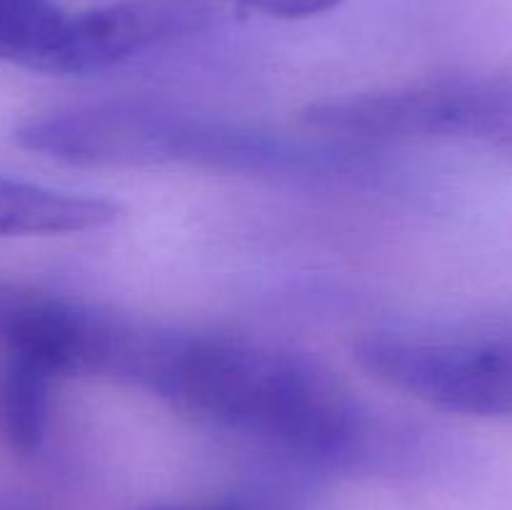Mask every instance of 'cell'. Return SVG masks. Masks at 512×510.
I'll return each instance as SVG.
<instances>
[{
    "instance_id": "cell-4",
    "label": "cell",
    "mask_w": 512,
    "mask_h": 510,
    "mask_svg": "<svg viewBox=\"0 0 512 510\" xmlns=\"http://www.w3.org/2000/svg\"><path fill=\"white\" fill-rule=\"evenodd\" d=\"M500 93L483 85L433 83L310 105L315 130L350 138H445L485 133L503 118Z\"/></svg>"
},
{
    "instance_id": "cell-7",
    "label": "cell",
    "mask_w": 512,
    "mask_h": 510,
    "mask_svg": "<svg viewBox=\"0 0 512 510\" xmlns=\"http://www.w3.org/2000/svg\"><path fill=\"white\" fill-rule=\"evenodd\" d=\"M70 18L50 0H0V60L65 75Z\"/></svg>"
},
{
    "instance_id": "cell-5",
    "label": "cell",
    "mask_w": 512,
    "mask_h": 510,
    "mask_svg": "<svg viewBox=\"0 0 512 510\" xmlns=\"http://www.w3.org/2000/svg\"><path fill=\"white\" fill-rule=\"evenodd\" d=\"M210 10L190 0H133L85 10L70 18L65 75L105 70L153 45L198 33Z\"/></svg>"
},
{
    "instance_id": "cell-3",
    "label": "cell",
    "mask_w": 512,
    "mask_h": 510,
    "mask_svg": "<svg viewBox=\"0 0 512 510\" xmlns=\"http://www.w3.org/2000/svg\"><path fill=\"white\" fill-rule=\"evenodd\" d=\"M355 358L383 383L440 410L478 418L512 415L510 340H430L370 335Z\"/></svg>"
},
{
    "instance_id": "cell-1",
    "label": "cell",
    "mask_w": 512,
    "mask_h": 510,
    "mask_svg": "<svg viewBox=\"0 0 512 510\" xmlns=\"http://www.w3.org/2000/svg\"><path fill=\"white\" fill-rule=\"evenodd\" d=\"M138 385L195 418L300 450L338 448L355 425L348 393L323 365L238 340L153 330Z\"/></svg>"
},
{
    "instance_id": "cell-8",
    "label": "cell",
    "mask_w": 512,
    "mask_h": 510,
    "mask_svg": "<svg viewBox=\"0 0 512 510\" xmlns=\"http://www.w3.org/2000/svg\"><path fill=\"white\" fill-rule=\"evenodd\" d=\"M53 375L25 355L0 353V443L18 455H30L48 433Z\"/></svg>"
},
{
    "instance_id": "cell-2",
    "label": "cell",
    "mask_w": 512,
    "mask_h": 510,
    "mask_svg": "<svg viewBox=\"0 0 512 510\" xmlns=\"http://www.w3.org/2000/svg\"><path fill=\"white\" fill-rule=\"evenodd\" d=\"M15 143L90 168L160 163L260 168L290 158L265 135L150 103H103L33 118L15 130Z\"/></svg>"
},
{
    "instance_id": "cell-11",
    "label": "cell",
    "mask_w": 512,
    "mask_h": 510,
    "mask_svg": "<svg viewBox=\"0 0 512 510\" xmlns=\"http://www.w3.org/2000/svg\"><path fill=\"white\" fill-rule=\"evenodd\" d=\"M153 510H233V508H153Z\"/></svg>"
},
{
    "instance_id": "cell-9",
    "label": "cell",
    "mask_w": 512,
    "mask_h": 510,
    "mask_svg": "<svg viewBox=\"0 0 512 510\" xmlns=\"http://www.w3.org/2000/svg\"><path fill=\"white\" fill-rule=\"evenodd\" d=\"M233 3L260 10V13L265 15H273V18L300 20V18H313V15L328 13V10L338 8L343 0H233Z\"/></svg>"
},
{
    "instance_id": "cell-10",
    "label": "cell",
    "mask_w": 512,
    "mask_h": 510,
    "mask_svg": "<svg viewBox=\"0 0 512 510\" xmlns=\"http://www.w3.org/2000/svg\"><path fill=\"white\" fill-rule=\"evenodd\" d=\"M0 510H35V508L30 503H25L23 498H15V495H0Z\"/></svg>"
},
{
    "instance_id": "cell-6",
    "label": "cell",
    "mask_w": 512,
    "mask_h": 510,
    "mask_svg": "<svg viewBox=\"0 0 512 510\" xmlns=\"http://www.w3.org/2000/svg\"><path fill=\"white\" fill-rule=\"evenodd\" d=\"M118 218L120 208L110 200L0 175V235L88 233Z\"/></svg>"
}]
</instances>
